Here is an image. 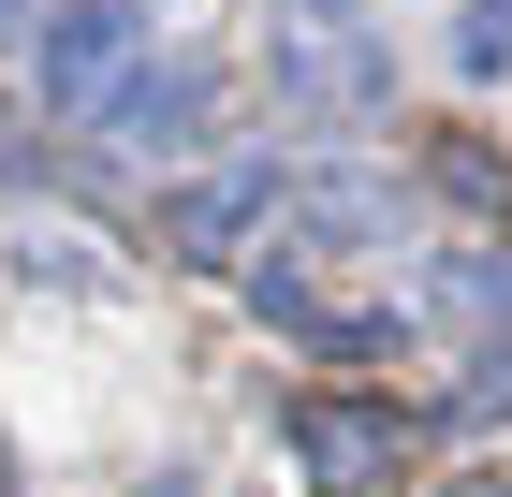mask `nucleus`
<instances>
[{
  "label": "nucleus",
  "mask_w": 512,
  "mask_h": 497,
  "mask_svg": "<svg viewBox=\"0 0 512 497\" xmlns=\"http://www.w3.org/2000/svg\"><path fill=\"white\" fill-rule=\"evenodd\" d=\"M278 103H308V117L381 103V44L352 30V0H293L278 15Z\"/></svg>",
  "instance_id": "1"
},
{
  "label": "nucleus",
  "mask_w": 512,
  "mask_h": 497,
  "mask_svg": "<svg viewBox=\"0 0 512 497\" xmlns=\"http://www.w3.org/2000/svg\"><path fill=\"white\" fill-rule=\"evenodd\" d=\"M147 59V15L132 0H74V15H44V103L59 117H103V88Z\"/></svg>",
  "instance_id": "2"
},
{
  "label": "nucleus",
  "mask_w": 512,
  "mask_h": 497,
  "mask_svg": "<svg viewBox=\"0 0 512 497\" xmlns=\"http://www.w3.org/2000/svg\"><path fill=\"white\" fill-rule=\"evenodd\" d=\"M293 454H308L337 497H366V483H395V468H410V424L366 410V395H308V410H293Z\"/></svg>",
  "instance_id": "3"
},
{
  "label": "nucleus",
  "mask_w": 512,
  "mask_h": 497,
  "mask_svg": "<svg viewBox=\"0 0 512 497\" xmlns=\"http://www.w3.org/2000/svg\"><path fill=\"white\" fill-rule=\"evenodd\" d=\"M191 117H205V59H132V74L103 88V117H88V132H103L118 161H161Z\"/></svg>",
  "instance_id": "4"
},
{
  "label": "nucleus",
  "mask_w": 512,
  "mask_h": 497,
  "mask_svg": "<svg viewBox=\"0 0 512 497\" xmlns=\"http://www.w3.org/2000/svg\"><path fill=\"white\" fill-rule=\"evenodd\" d=\"M249 220H278V176L264 161H235V176H205V191H176L161 205V249H191V264H220Z\"/></svg>",
  "instance_id": "5"
},
{
  "label": "nucleus",
  "mask_w": 512,
  "mask_h": 497,
  "mask_svg": "<svg viewBox=\"0 0 512 497\" xmlns=\"http://www.w3.org/2000/svg\"><path fill=\"white\" fill-rule=\"evenodd\" d=\"M425 293L454 307V322H483V337H512V249H454V264H439Z\"/></svg>",
  "instance_id": "6"
},
{
  "label": "nucleus",
  "mask_w": 512,
  "mask_h": 497,
  "mask_svg": "<svg viewBox=\"0 0 512 497\" xmlns=\"http://www.w3.org/2000/svg\"><path fill=\"white\" fill-rule=\"evenodd\" d=\"M439 191L469 205V220H512V161H498V147H469V132H454V147H439Z\"/></svg>",
  "instance_id": "7"
},
{
  "label": "nucleus",
  "mask_w": 512,
  "mask_h": 497,
  "mask_svg": "<svg viewBox=\"0 0 512 497\" xmlns=\"http://www.w3.org/2000/svg\"><path fill=\"white\" fill-rule=\"evenodd\" d=\"M512 59V0H469V15H454V74H498Z\"/></svg>",
  "instance_id": "8"
},
{
  "label": "nucleus",
  "mask_w": 512,
  "mask_h": 497,
  "mask_svg": "<svg viewBox=\"0 0 512 497\" xmlns=\"http://www.w3.org/2000/svg\"><path fill=\"white\" fill-rule=\"evenodd\" d=\"M498 410H512V351H483V381L454 395V424H498Z\"/></svg>",
  "instance_id": "9"
},
{
  "label": "nucleus",
  "mask_w": 512,
  "mask_h": 497,
  "mask_svg": "<svg viewBox=\"0 0 512 497\" xmlns=\"http://www.w3.org/2000/svg\"><path fill=\"white\" fill-rule=\"evenodd\" d=\"M0 30H30V0H0Z\"/></svg>",
  "instance_id": "10"
},
{
  "label": "nucleus",
  "mask_w": 512,
  "mask_h": 497,
  "mask_svg": "<svg viewBox=\"0 0 512 497\" xmlns=\"http://www.w3.org/2000/svg\"><path fill=\"white\" fill-rule=\"evenodd\" d=\"M454 497H512V483H454Z\"/></svg>",
  "instance_id": "11"
}]
</instances>
